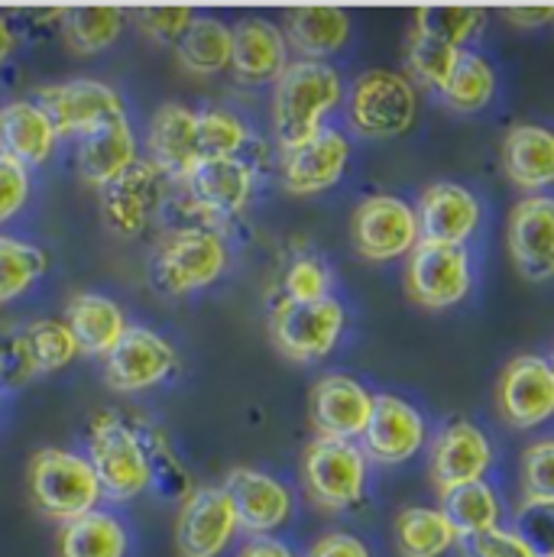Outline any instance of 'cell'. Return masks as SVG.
Here are the masks:
<instances>
[{
    "mask_svg": "<svg viewBox=\"0 0 554 557\" xmlns=\"http://www.w3.org/2000/svg\"><path fill=\"white\" fill-rule=\"evenodd\" d=\"M344 82L328 62L295 59L285 65L273 88V131L282 152L308 143L324 131V117L341 108Z\"/></svg>",
    "mask_w": 554,
    "mask_h": 557,
    "instance_id": "obj_1",
    "label": "cell"
},
{
    "mask_svg": "<svg viewBox=\"0 0 554 557\" xmlns=\"http://www.w3.org/2000/svg\"><path fill=\"white\" fill-rule=\"evenodd\" d=\"M29 496L36 509L52 522H72L78 516H88L104 499L101 483L88 457L62 447L36 450L29 460Z\"/></svg>",
    "mask_w": 554,
    "mask_h": 557,
    "instance_id": "obj_2",
    "label": "cell"
},
{
    "mask_svg": "<svg viewBox=\"0 0 554 557\" xmlns=\"http://www.w3.org/2000/svg\"><path fill=\"white\" fill-rule=\"evenodd\" d=\"M88 463L111 503H131L152 486L149 454L134 424L118 412H101L88 431Z\"/></svg>",
    "mask_w": 554,
    "mask_h": 557,
    "instance_id": "obj_3",
    "label": "cell"
},
{
    "mask_svg": "<svg viewBox=\"0 0 554 557\" xmlns=\"http://www.w3.org/2000/svg\"><path fill=\"white\" fill-rule=\"evenodd\" d=\"M301 483L318 509L350 512L367 499L370 460L357 441L315 437L301 457Z\"/></svg>",
    "mask_w": 554,
    "mask_h": 557,
    "instance_id": "obj_4",
    "label": "cell"
},
{
    "mask_svg": "<svg viewBox=\"0 0 554 557\" xmlns=\"http://www.w3.org/2000/svg\"><path fill=\"white\" fill-rule=\"evenodd\" d=\"M347 121L367 139H396L418 121L416 82L406 72L370 69L357 75L347 98Z\"/></svg>",
    "mask_w": 554,
    "mask_h": 557,
    "instance_id": "obj_5",
    "label": "cell"
},
{
    "mask_svg": "<svg viewBox=\"0 0 554 557\" xmlns=\"http://www.w3.org/2000/svg\"><path fill=\"white\" fill-rule=\"evenodd\" d=\"M347 327L344 305L328 295L321 301H285L279 298L270 314V334L276 350L292 363L324 360Z\"/></svg>",
    "mask_w": 554,
    "mask_h": 557,
    "instance_id": "obj_6",
    "label": "cell"
},
{
    "mask_svg": "<svg viewBox=\"0 0 554 557\" xmlns=\"http://www.w3.org/2000/svg\"><path fill=\"white\" fill-rule=\"evenodd\" d=\"M227 270V244L211 227H185L169 234L152 257V282L165 295L208 288Z\"/></svg>",
    "mask_w": 554,
    "mask_h": 557,
    "instance_id": "obj_7",
    "label": "cell"
},
{
    "mask_svg": "<svg viewBox=\"0 0 554 557\" xmlns=\"http://www.w3.org/2000/svg\"><path fill=\"white\" fill-rule=\"evenodd\" d=\"M350 240L367 263L409 257L421 240L416 208L399 195H367L350 218Z\"/></svg>",
    "mask_w": 554,
    "mask_h": 557,
    "instance_id": "obj_8",
    "label": "cell"
},
{
    "mask_svg": "<svg viewBox=\"0 0 554 557\" xmlns=\"http://www.w3.org/2000/svg\"><path fill=\"white\" fill-rule=\"evenodd\" d=\"M496 463L490 434L467 418H447L428 444V476L441 496L487 480Z\"/></svg>",
    "mask_w": 554,
    "mask_h": 557,
    "instance_id": "obj_9",
    "label": "cell"
},
{
    "mask_svg": "<svg viewBox=\"0 0 554 557\" xmlns=\"http://www.w3.org/2000/svg\"><path fill=\"white\" fill-rule=\"evenodd\" d=\"M406 295L424 311H447L460 305L473 288V263L467 247H444L418 240L406 257Z\"/></svg>",
    "mask_w": 554,
    "mask_h": 557,
    "instance_id": "obj_10",
    "label": "cell"
},
{
    "mask_svg": "<svg viewBox=\"0 0 554 557\" xmlns=\"http://www.w3.org/2000/svg\"><path fill=\"white\" fill-rule=\"evenodd\" d=\"M36 108L49 117L56 137H88L104 124L127 117L121 95L95 78H69L36 91Z\"/></svg>",
    "mask_w": 554,
    "mask_h": 557,
    "instance_id": "obj_11",
    "label": "cell"
},
{
    "mask_svg": "<svg viewBox=\"0 0 554 557\" xmlns=\"http://www.w3.org/2000/svg\"><path fill=\"white\" fill-rule=\"evenodd\" d=\"M241 522L224 486H195L175 519L178 557H221L237 539Z\"/></svg>",
    "mask_w": 554,
    "mask_h": 557,
    "instance_id": "obj_12",
    "label": "cell"
},
{
    "mask_svg": "<svg viewBox=\"0 0 554 557\" xmlns=\"http://www.w3.org/2000/svg\"><path fill=\"white\" fill-rule=\"evenodd\" d=\"M500 416L519 431L554 418V363L542 354H519L506 363L496 386Z\"/></svg>",
    "mask_w": 554,
    "mask_h": 557,
    "instance_id": "obj_13",
    "label": "cell"
},
{
    "mask_svg": "<svg viewBox=\"0 0 554 557\" xmlns=\"http://www.w3.org/2000/svg\"><path fill=\"white\" fill-rule=\"evenodd\" d=\"M506 250L529 282L554 278V195H526L506 221Z\"/></svg>",
    "mask_w": 554,
    "mask_h": 557,
    "instance_id": "obj_14",
    "label": "cell"
},
{
    "mask_svg": "<svg viewBox=\"0 0 554 557\" xmlns=\"http://www.w3.org/2000/svg\"><path fill=\"white\" fill-rule=\"evenodd\" d=\"M370 463L399 467L409 463L428 441V421L416 406L396 393H380L373 399V416L360 437Z\"/></svg>",
    "mask_w": 554,
    "mask_h": 557,
    "instance_id": "obj_15",
    "label": "cell"
},
{
    "mask_svg": "<svg viewBox=\"0 0 554 557\" xmlns=\"http://www.w3.org/2000/svg\"><path fill=\"white\" fill-rule=\"evenodd\" d=\"M178 363L175 347L149 327L127 324L124 337L104 357V383L114 393H143L162 383Z\"/></svg>",
    "mask_w": 554,
    "mask_h": 557,
    "instance_id": "obj_16",
    "label": "cell"
},
{
    "mask_svg": "<svg viewBox=\"0 0 554 557\" xmlns=\"http://www.w3.org/2000/svg\"><path fill=\"white\" fill-rule=\"evenodd\" d=\"M221 486L234 503L241 532H247L250 539H273V532H279L292 519L295 509L292 490L263 470L234 467Z\"/></svg>",
    "mask_w": 554,
    "mask_h": 557,
    "instance_id": "obj_17",
    "label": "cell"
},
{
    "mask_svg": "<svg viewBox=\"0 0 554 557\" xmlns=\"http://www.w3.org/2000/svg\"><path fill=\"white\" fill-rule=\"evenodd\" d=\"M373 393L347 376V373H328L311 386V428L318 437H337V441H360L370 416H373Z\"/></svg>",
    "mask_w": 554,
    "mask_h": 557,
    "instance_id": "obj_18",
    "label": "cell"
},
{
    "mask_svg": "<svg viewBox=\"0 0 554 557\" xmlns=\"http://www.w3.org/2000/svg\"><path fill=\"white\" fill-rule=\"evenodd\" d=\"M416 214L421 240L444 244V247H467V240L477 234L483 221V205L467 185L431 182L418 195Z\"/></svg>",
    "mask_w": 554,
    "mask_h": 557,
    "instance_id": "obj_19",
    "label": "cell"
},
{
    "mask_svg": "<svg viewBox=\"0 0 554 557\" xmlns=\"http://www.w3.org/2000/svg\"><path fill=\"white\" fill-rule=\"evenodd\" d=\"M165 191V175L149 162L137 159L127 172L101 188V214L108 227L121 237H139L149 218L159 211Z\"/></svg>",
    "mask_w": 554,
    "mask_h": 557,
    "instance_id": "obj_20",
    "label": "cell"
},
{
    "mask_svg": "<svg viewBox=\"0 0 554 557\" xmlns=\"http://www.w3.org/2000/svg\"><path fill=\"white\" fill-rule=\"evenodd\" d=\"M182 185L188 188L198 211L211 218H237L241 211H247L254 198L257 169L241 156L205 159L201 165L192 169V175Z\"/></svg>",
    "mask_w": 554,
    "mask_h": 557,
    "instance_id": "obj_21",
    "label": "cell"
},
{
    "mask_svg": "<svg viewBox=\"0 0 554 557\" xmlns=\"http://www.w3.org/2000/svg\"><path fill=\"white\" fill-rule=\"evenodd\" d=\"M350 165V139L334 127L282 152V185L288 195H318L334 188Z\"/></svg>",
    "mask_w": 554,
    "mask_h": 557,
    "instance_id": "obj_22",
    "label": "cell"
},
{
    "mask_svg": "<svg viewBox=\"0 0 554 557\" xmlns=\"http://www.w3.org/2000/svg\"><path fill=\"white\" fill-rule=\"evenodd\" d=\"M149 162L165 175L185 182L195 165L205 162L201 131H198V111L185 104H162L156 117L149 121Z\"/></svg>",
    "mask_w": 554,
    "mask_h": 557,
    "instance_id": "obj_23",
    "label": "cell"
},
{
    "mask_svg": "<svg viewBox=\"0 0 554 557\" xmlns=\"http://www.w3.org/2000/svg\"><path fill=\"white\" fill-rule=\"evenodd\" d=\"M500 162L516 188L542 195L554 185V131L532 121L513 124L500 143Z\"/></svg>",
    "mask_w": 554,
    "mask_h": 557,
    "instance_id": "obj_24",
    "label": "cell"
},
{
    "mask_svg": "<svg viewBox=\"0 0 554 557\" xmlns=\"http://www.w3.org/2000/svg\"><path fill=\"white\" fill-rule=\"evenodd\" d=\"M288 65V46L276 23L263 16H247L234 26L231 72L244 85L276 82Z\"/></svg>",
    "mask_w": 554,
    "mask_h": 557,
    "instance_id": "obj_25",
    "label": "cell"
},
{
    "mask_svg": "<svg viewBox=\"0 0 554 557\" xmlns=\"http://www.w3.org/2000/svg\"><path fill=\"white\" fill-rule=\"evenodd\" d=\"M134 162H137V139L127 117L104 124L101 131L82 137L75 146V172L85 185L98 191L108 182H114L121 172H127Z\"/></svg>",
    "mask_w": 554,
    "mask_h": 557,
    "instance_id": "obj_26",
    "label": "cell"
},
{
    "mask_svg": "<svg viewBox=\"0 0 554 557\" xmlns=\"http://www.w3.org/2000/svg\"><path fill=\"white\" fill-rule=\"evenodd\" d=\"M285 46L305 62H324L350 39V13L341 7H298L285 13Z\"/></svg>",
    "mask_w": 554,
    "mask_h": 557,
    "instance_id": "obj_27",
    "label": "cell"
},
{
    "mask_svg": "<svg viewBox=\"0 0 554 557\" xmlns=\"http://www.w3.org/2000/svg\"><path fill=\"white\" fill-rule=\"evenodd\" d=\"M65 324L78 341V350L91 357H108L127 331L124 308L98 292H78L65 305Z\"/></svg>",
    "mask_w": 554,
    "mask_h": 557,
    "instance_id": "obj_28",
    "label": "cell"
},
{
    "mask_svg": "<svg viewBox=\"0 0 554 557\" xmlns=\"http://www.w3.org/2000/svg\"><path fill=\"white\" fill-rule=\"evenodd\" d=\"M56 139L49 117L36 108V101H13L0 108V152L13 156L26 169L42 165L52 156Z\"/></svg>",
    "mask_w": 554,
    "mask_h": 557,
    "instance_id": "obj_29",
    "label": "cell"
},
{
    "mask_svg": "<svg viewBox=\"0 0 554 557\" xmlns=\"http://www.w3.org/2000/svg\"><path fill=\"white\" fill-rule=\"evenodd\" d=\"M393 535H396V555L399 557H447L460 545V535L441 506L399 509Z\"/></svg>",
    "mask_w": 554,
    "mask_h": 557,
    "instance_id": "obj_30",
    "label": "cell"
},
{
    "mask_svg": "<svg viewBox=\"0 0 554 557\" xmlns=\"http://www.w3.org/2000/svg\"><path fill=\"white\" fill-rule=\"evenodd\" d=\"M56 552L59 557H127L131 535L118 516L95 509L59 529Z\"/></svg>",
    "mask_w": 554,
    "mask_h": 557,
    "instance_id": "obj_31",
    "label": "cell"
},
{
    "mask_svg": "<svg viewBox=\"0 0 554 557\" xmlns=\"http://www.w3.org/2000/svg\"><path fill=\"white\" fill-rule=\"evenodd\" d=\"M231 49H234V29L218 16H195L185 36L175 46L182 72L195 78L218 75L231 69Z\"/></svg>",
    "mask_w": 554,
    "mask_h": 557,
    "instance_id": "obj_32",
    "label": "cell"
},
{
    "mask_svg": "<svg viewBox=\"0 0 554 557\" xmlns=\"http://www.w3.org/2000/svg\"><path fill=\"white\" fill-rule=\"evenodd\" d=\"M56 16L62 23V36L69 49H75L78 55L104 52L108 46L118 42L127 23V13L121 7H65Z\"/></svg>",
    "mask_w": 554,
    "mask_h": 557,
    "instance_id": "obj_33",
    "label": "cell"
},
{
    "mask_svg": "<svg viewBox=\"0 0 554 557\" xmlns=\"http://www.w3.org/2000/svg\"><path fill=\"white\" fill-rule=\"evenodd\" d=\"M441 509L457 529L460 542L503 525V499L487 480L451 490L447 496H441Z\"/></svg>",
    "mask_w": 554,
    "mask_h": 557,
    "instance_id": "obj_34",
    "label": "cell"
},
{
    "mask_svg": "<svg viewBox=\"0 0 554 557\" xmlns=\"http://www.w3.org/2000/svg\"><path fill=\"white\" fill-rule=\"evenodd\" d=\"M496 69L473 49H464L451 82L444 85L441 98L447 108L460 111V114H473V111H483L490 108L493 95H496Z\"/></svg>",
    "mask_w": 554,
    "mask_h": 557,
    "instance_id": "obj_35",
    "label": "cell"
},
{
    "mask_svg": "<svg viewBox=\"0 0 554 557\" xmlns=\"http://www.w3.org/2000/svg\"><path fill=\"white\" fill-rule=\"evenodd\" d=\"M464 49L441 42L434 36H424L418 29H409L406 36V65H409V78L421 82L424 88L444 91V85L451 82L457 62H460Z\"/></svg>",
    "mask_w": 554,
    "mask_h": 557,
    "instance_id": "obj_36",
    "label": "cell"
},
{
    "mask_svg": "<svg viewBox=\"0 0 554 557\" xmlns=\"http://www.w3.org/2000/svg\"><path fill=\"white\" fill-rule=\"evenodd\" d=\"M46 267L49 257L36 244L0 234V305L29 292L36 278L46 273Z\"/></svg>",
    "mask_w": 554,
    "mask_h": 557,
    "instance_id": "obj_37",
    "label": "cell"
},
{
    "mask_svg": "<svg viewBox=\"0 0 554 557\" xmlns=\"http://www.w3.org/2000/svg\"><path fill=\"white\" fill-rule=\"evenodd\" d=\"M483 26H487V10L480 7H421L416 10V23H413V29L418 33L451 42L457 49L477 39Z\"/></svg>",
    "mask_w": 554,
    "mask_h": 557,
    "instance_id": "obj_38",
    "label": "cell"
},
{
    "mask_svg": "<svg viewBox=\"0 0 554 557\" xmlns=\"http://www.w3.org/2000/svg\"><path fill=\"white\" fill-rule=\"evenodd\" d=\"M23 337H26V344H29L33 363H36L39 373L65 370V367L78 357V341H75V334L69 331L65 321H56V318L29 321V324L23 327Z\"/></svg>",
    "mask_w": 554,
    "mask_h": 557,
    "instance_id": "obj_39",
    "label": "cell"
},
{
    "mask_svg": "<svg viewBox=\"0 0 554 557\" xmlns=\"http://www.w3.org/2000/svg\"><path fill=\"white\" fill-rule=\"evenodd\" d=\"M139 437H143L146 454H149L152 486H156L165 499H178V503H185V499L192 496L195 483H192V476H188L185 463L175 457V450H172V444L165 441V434H162V431H156V428H143V434H139Z\"/></svg>",
    "mask_w": 554,
    "mask_h": 557,
    "instance_id": "obj_40",
    "label": "cell"
},
{
    "mask_svg": "<svg viewBox=\"0 0 554 557\" xmlns=\"http://www.w3.org/2000/svg\"><path fill=\"white\" fill-rule=\"evenodd\" d=\"M522 503L554 506V437H539L522 450Z\"/></svg>",
    "mask_w": 554,
    "mask_h": 557,
    "instance_id": "obj_41",
    "label": "cell"
},
{
    "mask_svg": "<svg viewBox=\"0 0 554 557\" xmlns=\"http://www.w3.org/2000/svg\"><path fill=\"white\" fill-rule=\"evenodd\" d=\"M198 131H201V149H205V159L237 156V152L247 146V139H250L247 124H244L237 114L221 111V108L198 111Z\"/></svg>",
    "mask_w": 554,
    "mask_h": 557,
    "instance_id": "obj_42",
    "label": "cell"
},
{
    "mask_svg": "<svg viewBox=\"0 0 554 557\" xmlns=\"http://www.w3.org/2000/svg\"><path fill=\"white\" fill-rule=\"evenodd\" d=\"M331 270L315 253H298L282 273V298L285 301H321L331 295Z\"/></svg>",
    "mask_w": 554,
    "mask_h": 557,
    "instance_id": "obj_43",
    "label": "cell"
},
{
    "mask_svg": "<svg viewBox=\"0 0 554 557\" xmlns=\"http://www.w3.org/2000/svg\"><path fill=\"white\" fill-rule=\"evenodd\" d=\"M33 376H39L29 344L23 337V327H0V393H13L26 386Z\"/></svg>",
    "mask_w": 554,
    "mask_h": 557,
    "instance_id": "obj_44",
    "label": "cell"
},
{
    "mask_svg": "<svg viewBox=\"0 0 554 557\" xmlns=\"http://www.w3.org/2000/svg\"><path fill=\"white\" fill-rule=\"evenodd\" d=\"M195 16L198 13L188 10V7H149V10L134 13L143 36L159 42V46H178V39L185 36V29L192 26Z\"/></svg>",
    "mask_w": 554,
    "mask_h": 557,
    "instance_id": "obj_45",
    "label": "cell"
},
{
    "mask_svg": "<svg viewBox=\"0 0 554 557\" xmlns=\"http://www.w3.org/2000/svg\"><path fill=\"white\" fill-rule=\"evenodd\" d=\"M539 557H554V506H516V525H513Z\"/></svg>",
    "mask_w": 554,
    "mask_h": 557,
    "instance_id": "obj_46",
    "label": "cell"
},
{
    "mask_svg": "<svg viewBox=\"0 0 554 557\" xmlns=\"http://www.w3.org/2000/svg\"><path fill=\"white\" fill-rule=\"evenodd\" d=\"M464 555L467 557H539L535 548L516 532V529H490L483 535H473V539H464Z\"/></svg>",
    "mask_w": 554,
    "mask_h": 557,
    "instance_id": "obj_47",
    "label": "cell"
},
{
    "mask_svg": "<svg viewBox=\"0 0 554 557\" xmlns=\"http://www.w3.org/2000/svg\"><path fill=\"white\" fill-rule=\"evenodd\" d=\"M29 198V169L0 152V224H7Z\"/></svg>",
    "mask_w": 554,
    "mask_h": 557,
    "instance_id": "obj_48",
    "label": "cell"
},
{
    "mask_svg": "<svg viewBox=\"0 0 554 557\" xmlns=\"http://www.w3.org/2000/svg\"><path fill=\"white\" fill-rule=\"evenodd\" d=\"M305 557H373L364 539L350 532H324L321 539L311 542Z\"/></svg>",
    "mask_w": 554,
    "mask_h": 557,
    "instance_id": "obj_49",
    "label": "cell"
},
{
    "mask_svg": "<svg viewBox=\"0 0 554 557\" xmlns=\"http://www.w3.org/2000/svg\"><path fill=\"white\" fill-rule=\"evenodd\" d=\"M503 20L516 29H539L554 23V7H506Z\"/></svg>",
    "mask_w": 554,
    "mask_h": 557,
    "instance_id": "obj_50",
    "label": "cell"
},
{
    "mask_svg": "<svg viewBox=\"0 0 554 557\" xmlns=\"http://www.w3.org/2000/svg\"><path fill=\"white\" fill-rule=\"evenodd\" d=\"M237 557H295V552L279 539H250Z\"/></svg>",
    "mask_w": 554,
    "mask_h": 557,
    "instance_id": "obj_51",
    "label": "cell"
},
{
    "mask_svg": "<svg viewBox=\"0 0 554 557\" xmlns=\"http://www.w3.org/2000/svg\"><path fill=\"white\" fill-rule=\"evenodd\" d=\"M13 52H16V33L10 29L7 16L0 13V69L13 59Z\"/></svg>",
    "mask_w": 554,
    "mask_h": 557,
    "instance_id": "obj_52",
    "label": "cell"
},
{
    "mask_svg": "<svg viewBox=\"0 0 554 557\" xmlns=\"http://www.w3.org/2000/svg\"><path fill=\"white\" fill-rule=\"evenodd\" d=\"M549 360H552V363H554V350H552V357H549Z\"/></svg>",
    "mask_w": 554,
    "mask_h": 557,
    "instance_id": "obj_53",
    "label": "cell"
}]
</instances>
